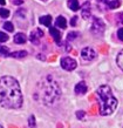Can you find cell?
I'll return each mask as SVG.
<instances>
[{
	"mask_svg": "<svg viewBox=\"0 0 123 128\" xmlns=\"http://www.w3.org/2000/svg\"><path fill=\"white\" fill-rule=\"evenodd\" d=\"M0 106L13 109L20 108L22 106L20 85L12 76L0 78Z\"/></svg>",
	"mask_w": 123,
	"mask_h": 128,
	"instance_id": "obj_1",
	"label": "cell"
},
{
	"mask_svg": "<svg viewBox=\"0 0 123 128\" xmlns=\"http://www.w3.org/2000/svg\"><path fill=\"white\" fill-rule=\"evenodd\" d=\"M60 95H61V89L59 87L58 82L54 80L52 75H47L38 84L34 98L42 105L52 106L59 100Z\"/></svg>",
	"mask_w": 123,
	"mask_h": 128,
	"instance_id": "obj_2",
	"label": "cell"
},
{
	"mask_svg": "<svg viewBox=\"0 0 123 128\" xmlns=\"http://www.w3.org/2000/svg\"><path fill=\"white\" fill-rule=\"evenodd\" d=\"M96 95L100 104V114L103 116L110 115L117 107V100L113 95L112 88L107 85L100 86L96 90Z\"/></svg>",
	"mask_w": 123,
	"mask_h": 128,
	"instance_id": "obj_3",
	"label": "cell"
},
{
	"mask_svg": "<svg viewBox=\"0 0 123 128\" xmlns=\"http://www.w3.org/2000/svg\"><path fill=\"white\" fill-rule=\"evenodd\" d=\"M104 30H106V25H104L103 20L96 16H93V22L90 26V31L95 35H102Z\"/></svg>",
	"mask_w": 123,
	"mask_h": 128,
	"instance_id": "obj_4",
	"label": "cell"
},
{
	"mask_svg": "<svg viewBox=\"0 0 123 128\" xmlns=\"http://www.w3.org/2000/svg\"><path fill=\"white\" fill-rule=\"evenodd\" d=\"M76 66H77V64H76V61H75L74 59L68 58V56L61 59V67L65 70H68V72L74 70L75 68H76Z\"/></svg>",
	"mask_w": 123,
	"mask_h": 128,
	"instance_id": "obj_5",
	"label": "cell"
},
{
	"mask_svg": "<svg viewBox=\"0 0 123 128\" xmlns=\"http://www.w3.org/2000/svg\"><path fill=\"white\" fill-rule=\"evenodd\" d=\"M81 58L83 59L85 61H93L94 59L96 58V52L90 48V47H86L81 50Z\"/></svg>",
	"mask_w": 123,
	"mask_h": 128,
	"instance_id": "obj_6",
	"label": "cell"
},
{
	"mask_svg": "<svg viewBox=\"0 0 123 128\" xmlns=\"http://www.w3.org/2000/svg\"><path fill=\"white\" fill-rule=\"evenodd\" d=\"M43 36V32L40 30V28H36V30H34V31L31 33V36H29V39H31V41L34 45H39V39L40 38H42Z\"/></svg>",
	"mask_w": 123,
	"mask_h": 128,
	"instance_id": "obj_7",
	"label": "cell"
},
{
	"mask_svg": "<svg viewBox=\"0 0 123 128\" xmlns=\"http://www.w3.org/2000/svg\"><path fill=\"white\" fill-rule=\"evenodd\" d=\"M87 85H86L85 81H81L79 82L76 86H75V88H74V90H75V94L76 95H83V94L87 93Z\"/></svg>",
	"mask_w": 123,
	"mask_h": 128,
	"instance_id": "obj_8",
	"label": "cell"
},
{
	"mask_svg": "<svg viewBox=\"0 0 123 128\" xmlns=\"http://www.w3.org/2000/svg\"><path fill=\"white\" fill-rule=\"evenodd\" d=\"M81 14L83 16V19H88L92 16V10H90V4L89 2H85L81 10Z\"/></svg>",
	"mask_w": 123,
	"mask_h": 128,
	"instance_id": "obj_9",
	"label": "cell"
},
{
	"mask_svg": "<svg viewBox=\"0 0 123 128\" xmlns=\"http://www.w3.org/2000/svg\"><path fill=\"white\" fill-rule=\"evenodd\" d=\"M103 2L109 10H115V8L120 7V5H121L120 0H103Z\"/></svg>",
	"mask_w": 123,
	"mask_h": 128,
	"instance_id": "obj_10",
	"label": "cell"
},
{
	"mask_svg": "<svg viewBox=\"0 0 123 128\" xmlns=\"http://www.w3.org/2000/svg\"><path fill=\"white\" fill-rule=\"evenodd\" d=\"M49 33H50V35L53 36V39L55 40V42H60V40H61V34H60V32H59L56 28L50 27Z\"/></svg>",
	"mask_w": 123,
	"mask_h": 128,
	"instance_id": "obj_11",
	"label": "cell"
},
{
	"mask_svg": "<svg viewBox=\"0 0 123 128\" xmlns=\"http://www.w3.org/2000/svg\"><path fill=\"white\" fill-rule=\"evenodd\" d=\"M55 25H56L58 27L62 28V30H65V28H67V20H66L65 16H60L58 19H56V21H55Z\"/></svg>",
	"mask_w": 123,
	"mask_h": 128,
	"instance_id": "obj_12",
	"label": "cell"
},
{
	"mask_svg": "<svg viewBox=\"0 0 123 128\" xmlns=\"http://www.w3.org/2000/svg\"><path fill=\"white\" fill-rule=\"evenodd\" d=\"M27 41V36L23 33H18V34L14 35V42L15 44H25Z\"/></svg>",
	"mask_w": 123,
	"mask_h": 128,
	"instance_id": "obj_13",
	"label": "cell"
},
{
	"mask_svg": "<svg viewBox=\"0 0 123 128\" xmlns=\"http://www.w3.org/2000/svg\"><path fill=\"white\" fill-rule=\"evenodd\" d=\"M40 24L43 25V26H47V27H49L50 24H52V16H43L40 18Z\"/></svg>",
	"mask_w": 123,
	"mask_h": 128,
	"instance_id": "obj_14",
	"label": "cell"
},
{
	"mask_svg": "<svg viewBox=\"0 0 123 128\" xmlns=\"http://www.w3.org/2000/svg\"><path fill=\"white\" fill-rule=\"evenodd\" d=\"M68 7L72 10V11H77L80 8V5H79V1L77 0H68Z\"/></svg>",
	"mask_w": 123,
	"mask_h": 128,
	"instance_id": "obj_15",
	"label": "cell"
},
{
	"mask_svg": "<svg viewBox=\"0 0 123 128\" xmlns=\"http://www.w3.org/2000/svg\"><path fill=\"white\" fill-rule=\"evenodd\" d=\"M26 55H27V52H26V50H19V52H14V53H12L11 56H13V58L21 59V58H25Z\"/></svg>",
	"mask_w": 123,
	"mask_h": 128,
	"instance_id": "obj_16",
	"label": "cell"
},
{
	"mask_svg": "<svg viewBox=\"0 0 123 128\" xmlns=\"http://www.w3.org/2000/svg\"><path fill=\"white\" fill-rule=\"evenodd\" d=\"M116 62H117V65L121 70H123V50H121L117 55V59H116Z\"/></svg>",
	"mask_w": 123,
	"mask_h": 128,
	"instance_id": "obj_17",
	"label": "cell"
},
{
	"mask_svg": "<svg viewBox=\"0 0 123 128\" xmlns=\"http://www.w3.org/2000/svg\"><path fill=\"white\" fill-rule=\"evenodd\" d=\"M0 16L1 18H8L9 16V11L8 10H6V8H0Z\"/></svg>",
	"mask_w": 123,
	"mask_h": 128,
	"instance_id": "obj_18",
	"label": "cell"
},
{
	"mask_svg": "<svg viewBox=\"0 0 123 128\" xmlns=\"http://www.w3.org/2000/svg\"><path fill=\"white\" fill-rule=\"evenodd\" d=\"M4 28L6 30V31H8V32H13L14 31V27H13V24L12 22H5L4 24Z\"/></svg>",
	"mask_w": 123,
	"mask_h": 128,
	"instance_id": "obj_19",
	"label": "cell"
},
{
	"mask_svg": "<svg viewBox=\"0 0 123 128\" xmlns=\"http://www.w3.org/2000/svg\"><path fill=\"white\" fill-rule=\"evenodd\" d=\"M115 19H116V22L119 24V25H123V13H122V12L116 14Z\"/></svg>",
	"mask_w": 123,
	"mask_h": 128,
	"instance_id": "obj_20",
	"label": "cell"
},
{
	"mask_svg": "<svg viewBox=\"0 0 123 128\" xmlns=\"http://www.w3.org/2000/svg\"><path fill=\"white\" fill-rule=\"evenodd\" d=\"M8 40V35L4 32H0V42H6Z\"/></svg>",
	"mask_w": 123,
	"mask_h": 128,
	"instance_id": "obj_21",
	"label": "cell"
},
{
	"mask_svg": "<svg viewBox=\"0 0 123 128\" xmlns=\"http://www.w3.org/2000/svg\"><path fill=\"white\" fill-rule=\"evenodd\" d=\"M77 35H79L77 32H70V33H68V35H67V36H68L67 39L68 40H74V39H76L77 38Z\"/></svg>",
	"mask_w": 123,
	"mask_h": 128,
	"instance_id": "obj_22",
	"label": "cell"
},
{
	"mask_svg": "<svg viewBox=\"0 0 123 128\" xmlns=\"http://www.w3.org/2000/svg\"><path fill=\"white\" fill-rule=\"evenodd\" d=\"M28 124H29V127L31 128H36V124H35V118L32 115L29 118V120H28Z\"/></svg>",
	"mask_w": 123,
	"mask_h": 128,
	"instance_id": "obj_23",
	"label": "cell"
},
{
	"mask_svg": "<svg viewBox=\"0 0 123 128\" xmlns=\"http://www.w3.org/2000/svg\"><path fill=\"white\" fill-rule=\"evenodd\" d=\"M25 13H26V11H25V10H20V11H18L15 13L16 19H18V18H25Z\"/></svg>",
	"mask_w": 123,
	"mask_h": 128,
	"instance_id": "obj_24",
	"label": "cell"
},
{
	"mask_svg": "<svg viewBox=\"0 0 123 128\" xmlns=\"http://www.w3.org/2000/svg\"><path fill=\"white\" fill-rule=\"evenodd\" d=\"M117 38H119L121 41H123V27L120 28L119 31H117Z\"/></svg>",
	"mask_w": 123,
	"mask_h": 128,
	"instance_id": "obj_25",
	"label": "cell"
},
{
	"mask_svg": "<svg viewBox=\"0 0 123 128\" xmlns=\"http://www.w3.org/2000/svg\"><path fill=\"white\" fill-rule=\"evenodd\" d=\"M85 115H86V113L85 112H82V110H79V112H76V116H77V119H83L85 118Z\"/></svg>",
	"mask_w": 123,
	"mask_h": 128,
	"instance_id": "obj_26",
	"label": "cell"
},
{
	"mask_svg": "<svg viewBox=\"0 0 123 128\" xmlns=\"http://www.w3.org/2000/svg\"><path fill=\"white\" fill-rule=\"evenodd\" d=\"M11 2L13 5H16V6H19V5L23 4L25 2V0H11Z\"/></svg>",
	"mask_w": 123,
	"mask_h": 128,
	"instance_id": "obj_27",
	"label": "cell"
},
{
	"mask_svg": "<svg viewBox=\"0 0 123 128\" xmlns=\"http://www.w3.org/2000/svg\"><path fill=\"white\" fill-rule=\"evenodd\" d=\"M76 21H77V16H74L73 19L70 20V25H72V26H75V25H76Z\"/></svg>",
	"mask_w": 123,
	"mask_h": 128,
	"instance_id": "obj_28",
	"label": "cell"
},
{
	"mask_svg": "<svg viewBox=\"0 0 123 128\" xmlns=\"http://www.w3.org/2000/svg\"><path fill=\"white\" fill-rule=\"evenodd\" d=\"M6 4V0H0V5H5Z\"/></svg>",
	"mask_w": 123,
	"mask_h": 128,
	"instance_id": "obj_29",
	"label": "cell"
},
{
	"mask_svg": "<svg viewBox=\"0 0 123 128\" xmlns=\"http://www.w3.org/2000/svg\"><path fill=\"white\" fill-rule=\"evenodd\" d=\"M1 52H2V47L0 46V53H1Z\"/></svg>",
	"mask_w": 123,
	"mask_h": 128,
	"instance_id": "obj_30",
	"label": "cell"
},
{
	"mask_svg": "<svg viewBox=\"0 0 123 128\" xmlns=\"http://www.w3.org/2000/svg\"><path fill=\"white\" fill-rule=\"evenodd\" d=\"M0 128H2V127H1V126H0Z\"/></svg>",
	"mask_w": 123,
	"mask_h": 128,
	"instance_id": "obj_31",
	"label": "cell"
},
{
	"mask_svg": "<svg viewBox=\"0 0 123 128\" xmlns=\"http://www.w3.org/2000/svg\"><path fill=\"white\" fill-rule=\"evenodd\" d=\"M43 1H46V0H43Z\"/></svg>",
	"mask_w": 123,
	"mask_h": 128,
	"instance_id": "obj_32",
	"label": "cell"
}]
</instances>
